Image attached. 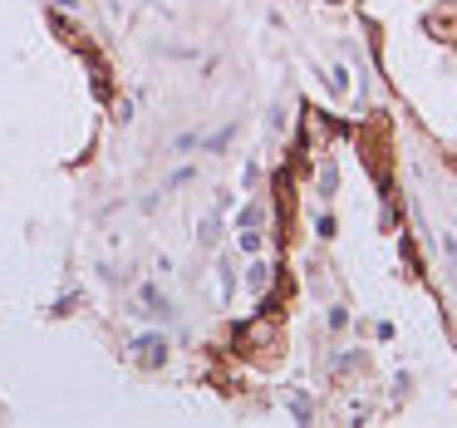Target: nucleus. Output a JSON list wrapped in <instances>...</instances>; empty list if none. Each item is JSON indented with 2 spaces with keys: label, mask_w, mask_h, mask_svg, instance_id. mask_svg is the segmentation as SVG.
<instances>
[{
  "label": "nucleus",
  "mask_w": 457,
  "mask_h": 428,
  "mask_svg": "<svg viewBox=\"0 0 457 428\" xmlns=\"http://www.w3.org/2000/svg\"><path fill=\"white\" fill-rule=\"evenodd\" d=\"M138 315H148V320H178V310H173V300H167V291L153 286V281L138 286Z\"/></svg>",
  "instance_id": "f257e3e1"
},
{
  "label": "nucleus",
  "mask_w": 457,
  "mask_h": 428,
  "mask_svg": "<svg viewBox=\"0 0 457 428\" xmlns=\"http://www.w3.org/2000/svg\"><path fill=\"white\" fill-rule=\"evenodd\" d=\"M133 359L143 369H162L167 364V335H138L133 340Z\"/></svg>",
  "instance_id": "f03ea898"
},
{
  "label": "nucleus",
  "mask_w": 457,
  "mask_h": 428,
  "mask_svg": "<svg viewBox=\"0 0 457 428\" xmlns=\"http://www.w3.org/2000/svg\"><path fill=\"white\" fill-rule=\"evenodd\" d=\"M216 237H221V202H216V207L207 212V217H202V227H197V246H212Z\"/></svg>",
  "instance_id": "7ed1b4c3"
},
{
  "label": "nucleus",
  "mask_w": 457,
  "mask_h": 428,
  "mask_svg": "<svg viewBox=\"0 0 457 428\" xmlns=\"http://www.w3.org/2000/svg\"><path fill=\"white\" fill-rule=\"evenodd\" d=\"M216 271H221V276H216V286H221V305H232V296H236V271H232V261H221Z\"/></svg>",
  "instance_id": "20e7f679"
},
{
  "label": "nucleus",
  "mask_w": 457,
  "mask_h": 428,
  "mask_svg": "<svg viewBox=\"0 0 457 428\" xmlns=\"http://www.w3.org/2000/svg\"><path fill=\"white\" fill-rule=\"evenodd\" d=\"M246 286H251L256 296L270 286V266H266V261H251V266H246Z\"/></svg>",
  "instance_id": "39448f33"
},
{
  "label": "nucleus",
  "mask_w": 457,
  "mask_h": 428,
  "mask_svg": "<svg viewBox=\"0 0 457 428\" xmlns=\"http://www.w3.org/2000/svg\"><path fill=\"white\" fill-rule=\"evenodd\" d=\"M232 138H236V123H226V128H216V133H212V138H207L202 148H207V153H221V148L232 143Z\"/></svg>",
  "instance_id": "423d86ee"
},
{
  "label": "nucleus",
  "mask_w": 457,
  "mask_h": 428,
  "mask_svg": "<svg viewBox=\"0 0 457 428\" xmlns=\"http://www.w3.org/2000/svg\"><path fill=\"white\" fill-rule=\"evenodd\" d=\"M334 187H339V168L325 163V168H320V197H334Z\"/></svg>",
  "instance_id": "0eeeda50"
},
{
  "label": "nucleus",
  "mask_w": 457,
  "mask_h": 428,
  "mask_svg": "<svg viewBox=\"0 0 457 428\" xmlns=\"http://www.w3.org/2000/svg\"><path fill=\"white\" fill-rule=\"evenodd\" d=\"M261 217H266V212H261V207L251 202V207L241 212V217H236V232H241V227H261Z\"/></svg>",
  "instance_id": "6e6552de"
},
{
  "label": "nucleus",
  "mask_w": 457,
  "mask_h": 428,
  "mask_svg": "<svg viewBox=\"0 0 457 428\" xmlns=\"http://www.w3.org/2000/svg\"><path fill=\"white\" fill-rule=\"evenodd\" d=\"M241 251H251V256L261 251V232L256 227H241Z\"/></svg>",
  "instance_id": "1a4fd4ad"
},
{
  "label": "nucleus",
  "mask_w": 457,
  "mask_h": 428,
  "mask_svg": "<svg viewBox=\"0 0 457 428\" xmlns=\"http://www.w3.org/2000/svg\"><path fill=\"white\" fill-rule=\"evenodd\" d=\"M442 246H447V276L457 281V241H452V237H442Z\"/></svg>",
  "instance_id": "9d476101"
},
{
  "label": "nucleus",
  "mask_w": 457,
  "mask_h": 428,
  "mask_svg": "<svg viewBox=\"0 0 457 428\" xmlns=\"http://www.w3.org/2000/svg\"><path fill=\"white\" fill-rule=\"evenodd\" d=\"M173 148H178V153H187V148H202V138H197V133H178V138H173Z\"/></svg>",
  "instance_id": "9b49d317"
},
{
  "label": "nucleus",
  "mask_w": 457,
  "mask_h": 428,
  "mask_svg": "<svg viewBox=\"0 0 457 428\" xmlns=\"http://www.w3.org/2000/svg\"><path fill=\"white\" fill-rule=\"evenodd\" d=\"M291 413H295L300 423H310V404H305V399H291Z\"/></svg>",
  "instance_id": "f8f14e48"
}]
</instances>
